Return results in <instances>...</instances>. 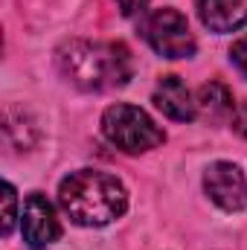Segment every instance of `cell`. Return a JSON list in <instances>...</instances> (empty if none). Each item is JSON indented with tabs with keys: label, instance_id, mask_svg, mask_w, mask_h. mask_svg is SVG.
<instances>
[{
	"label": "cell",
	"instance_id": "3",
	"mask_svg": "<svg viewBox=\"0 0 247 250\" xmlns=\"http://www.w3.org/2000/svg\"><path fill=\"white\" fill-rule=\"evenodd\" d=\"M102 131L117 148H123L128 154L151 151V148H157L166 140L163 128L154 123L145 111H140L134 105H111L102 114Z\"/></svg>",
	"mask_w": 247,
	"mask_h": 250
},
{
	"label": "cell",
	"instance_id": "8",
	"mask_svg": "<svg viewBox=\"0 0 247 250\" xmlns=\"http://www.w3.org/2000/svg\"><path fill=\"white\" fill-rule=\"evenodd\" d=\"M154 105L169 120H178V123H186V120H195L198 117V105H195L189 87H186L178 76H163L160 79V84L154 87Z\"/></svg>",
	"mask_w": 247,
	"mask_h": 250
},
{
	"label": "cell",
	"instance_id": "12",
	"mask_svg": "<svg viewBox=\"0 0 247 250\" xmlns=\"http://www.w3.org/2000/svg\"><path fill=\"white\" fill-rule=\"evenodd\" d=\"M230 120H233V131H236L239 137H245V140H247V99L236 105V111H233V117H230Z\"/></svg>",
	"mask_w": 247,
	"mask_h": 250
},
{
	"label": "cell",
	"instance_id": "4",
	"mask_svg": "<svg viewBox=\"0 0 247 250\" xmlns=\"http://www.w3.org/2000/svg\"><path fill=\"white\" fill-rule=\"evenodd\" d=\"M143 38L163 59H189L195 53V35L178 9H154L143 21Z\"/></svg>",
	"mask_w": 247,
	"mask_h": 250
},
{
	"label": "cell",
	"instance_id": "7",
	"mask_svg": "<svg viewBox=\"0 0 247 250\" xmlns=\"http://www.w3.org/2000/svg\"><path fill=\"white\" fill-rule=\"evenodd\" d=\"M198 18L209 32H236L247 26V0H198Z\"/></svg>",
	"mask_w": 247,
	"mask_h": 250
},
{
	"label": "cell",
	"instance_id": "9",
	"mask_svg": "<svg viewBox=\"0 0 247 250\" xmlns=\"http://www.w3.org/2000/svg\"><path fill=\"white\" fill-rule=\"evenodd\" d=\"M195 105H198V117L209 120V123H221L227 117H233L236 105H233V93L221 84V82H209L198 90L195 96Z\"/></svg>",
	"mask_w": 247,
	"mask_h": 250
},
{
	"label": "cell",
	"instance_id": "13",
	"mask_svg": "<svg viewBox=\"0 0 247 250\" xmlns=\"http://www.w3.org/2000/svg\"><path fill=\"white\" fill-rule=\"evenodd\" d=\"M120 3V9H123V15H140V12H145V6H148V0H117Z\"/></svg>",
	"mask_w": 247,
	"mask_h": 250
},
{
	"label": "cell",
	"instance_id": "10",
	"mask_svg": "<svg viewBox=\"0 0 247 250\" xmlns=\"http://www.w3.org/2000/svg\"><path fill=\"white\" fill-rule=\"evenodd\" d=\"M3 221H0V233L9 236L15 230V218H18V195H15V187L12 184H3Z\"/></svg>",
	"mask_w": 247,
	"mask_h": 250
},
{
	"label": "cell",
	"instance_id": "11",
	"mask_svg": "<svg viewBox=\"0 0 247 250\" xmlns=\"http://www.w3.org/2000/svg\"><path fill=\"white\" fill-rule=\"evenodd\" d=\"M230 59H233V64H236V67H239V73L247 79V35H245V38H239V41L233 44Z\"/></svg>",
	"mask_w": 247,
	"mask_h": 250
},
{
	"label": "cell",
	"instance_id": "6",
	"mask_svg": "<svg viewBox=\"0 0 247 250\" xmlns=\"http://www.w3.org/2000/svg\"><path fill=\"white\" fill-rule=\"evenodd\" d=\"M204 189L212 204H218L227 212H239L247 207V178L233 163H212L204 175Z\"/></svg>",
	"mask_w": 247,
	"mask_h": 250
},
{
	"label": "cell",
	"instance_id": "5",
	"mask_svg": "<svg viewBox=\"0 0 247 250\" xmlns=\"http://www.w3.org/2000/svg\"><path fill=\"white\" fill-rule=\"evenodd\" d=\"M21 233H23V242L32 250H44V248H50L53 242H59L62 224L56 218L53 204L41 192L26 195L23 212H21Z\"/></svg>",
	"mask_w": 247,
	"mask_h": 250
},
{
	"label": "cell",
	"instance_id": "1",
	"mask_svg": "<svg viewBox=\"0 0 247 250\" xmlns=\"http://www.w3.org/2000/svg\"><path fill=\"white\" fill-rule=\"evenodd\" d=\"M56 62L62 76L79 90H114L128 84L134 62L120 41H67L59 47Z\"/></svg>",
	"mask_w": 247,
	"mask_h": 250
},
{
	"label": "cell",
	"instance_id": "2",
	"mask_svg": "<svg viewBox=\"0 0 247 250\" xmlns=\"http://www.w3.org/2000/svg\"><path fill=\"white\" fill-rule=\"evenodd\" d=\"M59 204L79 227H105L117 221L128 207L125 187L108 172L79 169L59 187Z\"/></svg>",
	"mask_w": 247,
	"mask_h": 250
}]
</instances>
